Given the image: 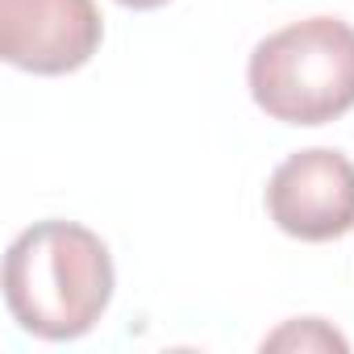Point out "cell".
Segmentation results:
<instances>
[{"mask_svg": "<svg viewBox=\"0 0 354 354\" xmlns=\"http://www.w3.org/2000/svg\"><path fill=\"white\" fill-rule=\"evenodd\" d=\"M271 221L300 242H333L354 230V162L342 150L313 146L288 154L267 180Z\"/></svg>", "mask_w": 354, "mask_h": 354, "instance_id": "obj_3", "label": "cell"}, {"mask_svg": "<svg viewBox=\"0 0 354 354\" xmlns=\"http://www.w3.org/2000/svg\"><path fill=\"white\" fill-rule=\"evenodd\" d=\"M5 300L34 337H84L113 300V254L88 225L38 221L5 254Z\"/></svg>", "mask_w": 354, "mask_h": 354, "instance_id": "obj_1", "label": "cell"}, {"mask_svg": "<svg viewBox=\"0 0 354 354\" xmlns=\"http://www.w3.org/2000/svg\"><path fill=\"white\" fill-rule=\"evenodd\" d=\"M263 350H350V342L337 329H329L321 317H300L275 329L271 337H263Z\"/></svg>", "mask_w": 354, "mask_h": 354, "instance_id": "obj_5", "label": "cell"}, {"mask_svg": "<svg viewBox=\"0 0 354 354\" xmlns=\"http://www.w3.org/2000/svg\"><path fill=\"white\" fill-rule=\"evenodd\" d=\"M117 5H125V9H138V13H146V9H162L167 0H117Z\"/></svg>", "mask_w": 354, "mask_h": 354, "instance_id": "obj_6", "label": "cell"}, {"mask_svg": "<svg viewBox=\"0 0 354 354\" xmlns=\"http://www.w3.org/2000/svg\"><path fill=\"white\" fill-rule=\"evenodd\" d=\"M254 104L283 125H325L354 109V26L304 17L267 34L246 63Z\"/></svg>", "mask_w": 354, "mask_h": 354, "instance_id": "obj_2", "label": "cell"}, {"mask_svg": "<svg viewBox=\"0 0 354 354\" xmlns=\"http://www.w3.org/2000/svg\"><path fill=\"white\" fill-rule=\"evenodd\" d=\"M104 38L92 0H0V55L30 75L80 71Z\"/></svg>", "mask_w": 354, "mask_h": 354, "instance_id": "obj_4", "label": "cell"}]
</instances>
